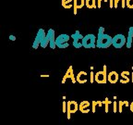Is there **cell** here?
Returning a JSON list of instances; mask_svg holds the SVG:
<instances>
[{"label":"cell","mask_w":133,"mask_h":125,"mask_svg":"<svg viewBox=\"0 0 133 125\" xmlns=\"http://www.w3.org/2000/svg\"><path fill=\"white\" fill-rule=\"evenodd\" d=\"M113 37H111L109 34L103 33L97 35V40H96V46L98 48H108L112 46Z\"/></svg>","instance_id":"obj_1"},{"label":"cell","mask_w":133,"mask_h":125,"mask_svg":"<svg viewBox=\"0 0 133 125\" xmlns=\"http://www.w3.org/2000/svg\"><path fill=\"white\" fill-rule=\"evenodd\" d=\"M96 36L92 33H89L86 34L82 40V46L84 48H94L95 47V43H96Z\"/></svg>","instance_id":"obj_2"},{"label":"cell","mask_w":133,"mask_h":125,"mask_svg":"<svg viewBox=\"0 0 133 125\" xmlns=\"http://www.w3.org/2000/svg\"><path fill=\"white\" fill-rule=\"evenodd\" d=\"M127 43V38L124 34L122 33H118V34H116V35L113 37L112 41V46H114L116 49H119V48H122L123 46L126 45Z\"/></svg>","instance_id":"obj_3"},{"label":"cell","mask_w":133,"mask_h":125,"mask_svg":"<svg viewBox=\"0 0 133 125\" xmlns=\"http://www.w3.org/2000/svg\"><path fill=\"white\" fill-rule=\"evenodd\" d=\"M70 38H71V36H69V34H66V33L59 34V35L56 38V46H57L58 48H66L69 46L68 42L69 41Z\"/></svg>","instance_id":"obj_4"},{"label":"cell","mask_w":133,"mask_h":125,"mask_svg":"<svg viewBox=\"0 0 133 125\" xmlns=\"http://www.w3.org/2000/svg\"><path fill=\"white\" fill-rule=\"evenodd\" d=\"M107 68H106V65H104V70L103 71H97L95 73V82L98 83H107Z\"/></svg>","instance_id":"obj_5"},{"label":"cell","mask_w":133,"mask_h":125,"mask_svg":"<svg viewBox=\"0 0 133 125\" xmlns=\"http://www.w3.org/2000/svg\"><path fill=\"white\" fill-rule=\"evenodd\" d=\"M45 35H46V33H45V31H44V29H42V28H41V29L38 30L37 34H36L35 39H34V41H33V44H32V48H33V49H37V48L41 46L42 41H43V39H44V37H45Z\"/></svg>","instance_id":"obj_6"},{"label":"cell","mask_w":133,"mask_h":125,"mask_svg":"<svg viewBox=\"0 0 133 125\" xmlns=\"http://www.w3.org/2000/svg\"><path fill=\"white\" fill-rule=\"evenodd\" d=\"M84 36L81 33L79 30L75 31V33L71 35V38H73V46L75 48H81L82 46V40Z\"/></svg>","instance_id":"obj_7"},{"label":"cell","mask_w":133,"mask_h":125,"mask_svg":"<svg viewBox=\"0 0 133 125\" xmlns=\"http://www.w3.org/2000/svg\"><path fill=\"white\" fill-rule=\"evenodd\" d=\"M79 104H78L75 100H69L68 101V109H66V118L70 119L71 113H75L79 110Z\"/></svg>","instance_id":"obj_8"},{"label":"cell","mask_w":133,"mask_h":125,"mask_svg":"<svg viewBox=\"0 0 133 125\" xmlns=\"http://www.w3.org/2000/svg\"><path fill=\"white\" fill-rule=\"evenodd\" d=\"M68 79H70L71 81H72L73 83H75L76 82H77V80H76V77H75V75H74V70H73V67L71 66V65L69 67V69H68V71H66V74L63 76L62 83H66V81Z\"/></svg>","instance_id":"obj_9"},{"label":"cell","mask_w":133,"mask_h":125,"mask_svg":"<svg viewBox=\"0 0 133 125\" xmlns=\"http://www.w3.org/2000/svg\"><path fill=\"white\" fill-rule=\"evenodd\" d=\"M55 33V30L54 29H49L48 30V32L46 33V35L45 37L43 39V41H42L41 43V46L43 48H45L47 46H49L50 44V40H51V37H52V35Z\"/></svg>","instance_id":"obj_10"},{"label":"cell","mask_w":133,"mask_h":125,"mask_svg":"<svg viewBox=\"0 0 133 125\" xmlns=\"http://www.w3.org/2000/svg\"><path fill=\"white\" fill-rule=\"evenodd\" d=\"M90 108H91V104H90V102L89 101H87V100H84V101H81V104H79V110L81 111V112L86 114V113L90 112V109H91Z\"/></svg>","instance_id":"obj_11"},{"label":"cell","mask_w":133,"mask_h":125,"mask_svg":"<svg viewBox=\"0 0 133 125\" xmlns=\"http://www.w3.org/2000/svg\"><path fill=\"white\" fill-rule=\"evenodd\" d=\"M107 81L111 83H116L118 82V73L115 71H112L107 74Z\"/></svg>","instance_id":"obj_12"},{"label":"cell","mask_w":133,"mask_h":125,"mask_svg":"<svg viewBox=\"0 0 133 125\" xmlns=\"http://www.w3.org/2000/svg\"><path fill=\"white\" fill-rule=\"evenodd\" d=\"M87 75L88 73L84 71H81L76 75V80H77L78 83H87Z\"/></svg>","instance_id":"obj_13"},{"label":"cell","mask_w":133,"mask_h":125,"mask_svg":"<svg viewBox=\"0 0 133 125\" xmlns=\"http://www.w3.org/2000/svg\"><path fill=\"white\" fill-rule=\"evenodd\" d=\"M133 44V27H129V33H128V37H127V43H126V46L128 48H130L132 46Z\"/></svg>","instance_id":"obj_14"},{"label":"cell","mask_w":133,"mask_h":125,"mask_svg":"<svg viewBox=\"0 0 133 125\" xmlns=\"http://www.w3.org/2000/svg\"><path fill=\"white\" fill-rule=\"evenodd\" d=\"M74 5V14H77L78 8H81L85 6V0H73Z\"/></svg>","instance_id":"obj_15"},{"label":"cell","mask_w":133,"mask_h":125,"mask_svg":"<svg viewBox=\"0 0 133 125\" xmlns=\"http://www.w3.org/2000/svg\"><path fill=\"white\" fill-rule=\"evenodd\" d=\"M130 74L129 73V71H124L121 72V79H120V83H129V81H130V78L129 77V75Z\"/></svg>","instance_id":"obj_16"},{"label":"cell","mask_w":133,"mask_h":125,"mask_svg":"<svg viewBox=\"0 0 133 125\" xmlns=\"http://www.w3.org/2000/svg\"><path fill=\"white\" fill-rule=\"evenodd\" d=\"M61 5L64 8H71L73 5V0H61Z\"/></svg>","instance_id":"obj_17"},{"label":"cell","mask_w":133,"mask_h":125,"mask_svg":"<svg viewBox=\"0 0 133 125\" xmlns=\"http://www.w3.org/2000/svg\"><path fill=\"white\" fill-rule=\"evenodd\" d=\"M85 6L88 8H97L96 6V0H85Z\"/></svg>","instance_id":"obj_18"},{"label":"cell","mask_w":133,"mask_h":125,"mask_svg":"<svg viewBox=\"0 0 133 125\" xmlns=\"http://www.w3.org/2000/svg\"><path fill=\"white\" fill-rule=\"evenodd\" d=\"M121 4V8H126V0H114V8H118V4Z\"/></svg>","instance_id":"obj_19"},{"label":"cell","mask_w":133,"mask_h":125,"mask_svg":"<svg viewBox=\"0 0 133 125\" xmlns=\"http://www.w3.org/2000/svg\"><path fill=\"white\" fill-rule=\"evenodd\" d=\"M111 104H112V102L109 100V98L108 97L104 98V101H103V105H104V111H105V113H107L109 111V105Z\"/></svg>","instance_id":"obj_20"},{"label":"cell","mask_w":133,"mask_h":125,"mask_svg":"<svg viewBox=\"0 0 133 125\" xmlns=\"http://www.w3.org/2000/svg\"><path fill=\"white\" fill-rule=\"evenodd\" d=\"M91 73H90V83H92L94 81H95V79H94V77H95V74L94 73V69H91Z\"/></svg>","instance_id":"obj_21"},{"label":"cell","mask_w":133,"mask_h":125,"mask_svg":"<svg viewBox=\"0 0 133 125\" xmlns=\"http://www.w3.org/2000/svg\"><path fill=\"white\" fill-rule=\"evenodd\" d=\"M125 106L124 104V101H122V100H119L118 101V112L121 113L123 111V107Z\"/></svg>","instance_id":"obj_22"},{"label":"cell","mask_w":133,"mask_h":125,"mask_svg":"<svg viewBox=\"0 0 133 125\" xmlns=\"http://www.w3.org/2000/svg\"><path fill=\"white\" fill-rule=\"evenodd\" d=\"M96 105H98L97 101H92L91 102V112L92 113L96 112Z\"/></svg>","instance_id":"obj_23"},{"label":"cell","mask_w":133,"mask_h":125,"mask_svg":"<svg viewBox=\"0 0 133 125\" xmlns=\"http://www.w3.org/2000/svg\"><path fill=\"white\" fill-rule=\"evenodd\" d=\"M126 6L129 8H133V0H126Z\"/></svg>","instance_id":"obj_24"},{"label":"cell","mask_w":133,"mask_h":125,"mask_svg":"<svg viewBox=\"0 0 133 125\" xmlns=\"http://www.w3.org/2000/svg\"><path fill=\"white\" fill-rule=\"evenodd\" d=\"M66 109H68V103H66V101H65V98H64V101H63V103H62L63 113H66Z\"/></svg>","instance_id":"obj_25"},{"label":"cell","mask_w":133,"mask_h":125,"mask_svg":"<svg viewBox=\"0 0 133 125\" xmlns=\"http://www.w3.org/2000/svg\"><path fill=\"white\" fill-rule=\"evenodd\" d=\"M117 103H116V101L115 100L114 102H113V112L114 113H116L117 112Z\"/></svg>","instance_id":"obj_26"},{"label":"cell","mask_w":133,"mask_h":125,"mask_svg":"<svg viewBox=\"0 0 133 125\" xmlns=\"http://www.w3.org/2000/svg\"><path fill=\"white\" fill-rule=\"evenodd\" d=\"M103 33H104V28L103 27V26H101V27L99 28V31H98V34H97V35L103 34Z\"/></svg>","instance_id":"obj_27"},{"label":"cell","mask_w":133,"mask_h":125,"mask_svg":"<svg viewBox=\"0 0 133 125\" xmlns=\"http://www.w3.org/2000/svg\"><path fill=\"white\" fill-rule=\"evenodd\" d=\"M104 1V0H98L97 1V7H98V8H100L101 7H102V2Z\"/></svg>","instance_id":"obj_28"},{"label":"cell","mask_w":133,"mask_h":125,"mask_svg":"<svg viewBox=\"0 0 133 125\" xmlns=\"http://www.w3.org/2000/svg\"><path fill=\"white\" fill-rule=\"evenodd\" d=\"M109 1H110L109 7H110V8H114V0H109Z\"/></svg>","instance_id":"obj_29"},{"label":"cell","mask_w":133,"mask_h":125,"mask_svg":"<svg viewBox=\"0 0 133 125\" xmlns=\"http://www.w3.org/2000/svg\"><path fill=\"white\" fill-rule=\"evenodd\" d=\"M129 109H130V111L133 113V101L129 104Z\"/></svg>","instance_id":"obj_30"},{"label":"cell","mask_w":133,"mask_h":125,"mask_svg":"<svg viewBox=\"0 0 133 125\" xmlns=\"http://www.w3.org/2000/svg\"><path fill=\"white\" fill-rule=\"evenodd\" d=\"M9 39H10L11 41H15V40H16V36L11 34V35H9Z\"/></svg>","instance_id":"obj_31"},{"label":"cell","mask_w":133,"mask_h":125,"mask_svg":"<svg viewBox=\"0 0 133 125\" xmlns=\"http://www.w3.org/2000/svg\"><path fill=\"white\" fill-rule=\"evenodd\" d=\"M124 104H125V106H126V107H129V101H128V100H125Z\"/></svg>","instance_id":"obj_32"},{"label":"cell","mask_w":133,"mask_h":125,"mask_svg":"<svg viewBox=\"0 0 133 125\" xmlns=\"http://www.w3.org/2000/svg\"><path fill=\"white\" fill-rule=\"evenodd\" d=\"M41 77H49V75H41Z\"/></svg>","instance_id":"obj_33"},{"label":"cell","mask_w":133,"mask_h":125,"mask_svg":"<svg viewBox=\"0 0 133 125\" xmlns=\"http://www.w3.org/2000/svg\"><path fill=\"white\" fill-rule=\"evenodd\" d=\"M131 81H132V83H133V71H132V73H131Z\"/></svg>","instance_id":"obj_34"},{"label":"cell","mask_w":133,"mask_h":125,"mask_svg":"<svg viewBox=\"0 0 133 125\" xmlns=\"http://www.w3.org/2000/svg\"><path fill=\"white\" fill-rule=\"evenodd\" d=\"M104 2H107V0H104Z\"/></svg>","instance_id":"obj_35"},{"label":"cell","mask_w":133,"mask_h":125,"mask_svg":"<svg viewBox=\"0 0 133 125\" xmlns=\"http://www.w3.org/2000/svg\"><path fill=\"white\" fill-rule=\"evenodd\" d=\"M132 45H133V44H132Z\"/></svg>","instance_id":"obj_36"}]
</instances>
